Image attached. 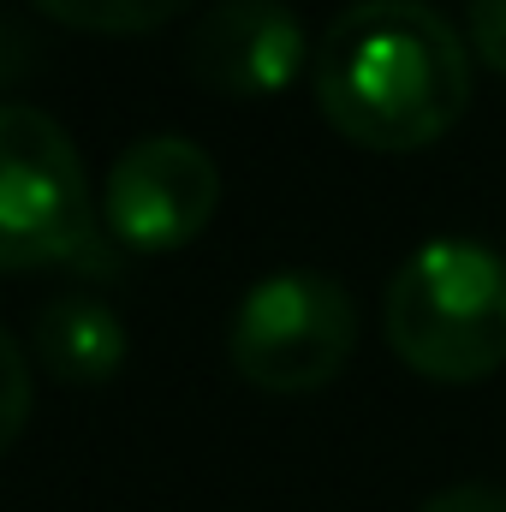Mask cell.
<instances>
[{
    "label": "cell",
    "instance_id": "7c38bea8",
    "mask_svg": "<svg viewBox=\"0 0 506 512\" xmlns=\"http://www.w3.org/2000/svg\"><path fill=\"white\" fill-rule=\"evenodd\" d=\"M417 512H506V489H495V483H453V489L429 495Z\"/></svg>",
    "mask_w": 506,
    "mask_h": 512
},
{
    "label": "cell",
    "instance_id": "8992f818",
    "mask_svg": "<svg viewBox=\"0 0 506 512\" xmlns=\"http://www.w3.org/2000/svg\"><path fill=\"white\" fill-rule=\"evenodd\" d=\"M185 66L221 96H274L310 66V42L286 0H215L185 36Z\"/></svg>",
    "mask_w": 506,
    "mask_h": 512
},
{
    "label": "cell",
    "instance_id": "8fae6325",
    "mask_svg": "<svg viewBox=\"0 0 506 512\" xmlns=\"http://www.w3.org/2000/svg\"><path fill=\"white\" fill-rule=\"evenodd\" d=\"M36 54H42L36 30H24V18H18V12H0V84L24 78V72L36 66Z\"/></svg>",
    "mask_w": 506,
    "mask_h": 512
},
{
    "label": "cell",
    "instance_id": "3957f363",
    "mask_svg": "<svg viewBox=\"0 0 506 512\" xmlns=\"http://www.w3.org/2000/svg\"><path fill=\"white\" fill-rule=\"evenodd\" d=\"M42 262L90 274L120 268L72 131L30 102H0V268Z\"/></svg>",
    "mask_w": 506,
    "mask_h": 512
},
{
    "label": "cell",
    "instance_id": "ba28073f",
    "mask_svg": "<svg viewBox=\"0 0 506 512\" xmlns=\"http://www.w3.org/2000/svg\"><path fill=\"white\" fill-rule=\"evenodd\" d=\"M36 6H42L48 18H60V24L126 36V30H155V24H167V18L185 12L191 0H36Z\"/></svg>",
    "mask_w": 506,
    "mask_h": 512
},
{
    "label": "cell",
    "instance_id": "52a82bcc",
    "mask_svg": "<svg viewBox=\"0 0 506 512\" xmlns=\"http://www.w3.org/2000/svg\"><path fill=\"white\" fill-rule=\"evenodd\" d=\"M36 358L60 376V382H102L126 364V322L114 304L90 298V292H54L42 310H36Z\"/></svg>",
    "mask_w": 506,
    "mask_h": 512
},
{
    "label": "cell",
    "instance_id": "30bf717a",
    "mask_svg": "<svg viewBox=\"0 0 506 512\" xmlns=\"http://www.w3.org/2000/svg\"><path fill=\"white\" fill-rule=\"evenodd\" d=\"M471 48L489 72L506 78V0H471Z\"/></svg>",
    "mask_w": 506,
    "mask_h": 512
},
{
    "label": "cell",
    "instance_id": "7a4b0ae2",
    "mask_svg": "<svg viewBox=\"0 0 506 512\" xmlns=\"http://www.w3.org/2000/svg\"><path fill=\"white\" fill-rule=\"evenodd\" d=\"M387 346L429 382H483L506 364V256L477 239H429L381 298Z\"/></svg>",
    "mask_w": 506,
    "mask_h": 512
},
{
    "label": "cell",
    "instance_id": "9c48e42d",
    "mask_svg": "<svg viewBox=\"0 0 506 512\" xmlns=\"http://www.w3.org/2000/svg\"><path fill=\"white\" fill-rule=\"evenodd\" d=\"M24 423H30V358H24V346L0 328V453L18 441Z\"/></svg>",
    "mask_w": 506,
    "mask_h": 512
},
{
    "label": "cell",
    "instance_id": "5b68a950",
    "mask_svg": "<svg viewBox=\"0 0 506 512\" xmlns=\"http://www.w3.org/2000/svg\"><path fill=\"white\" fill-rule=\"evenodd\" d=\"M221 209V167L197 137L149 131L126 143L102 185V227L126 251H179Z\"/></svg>",
    "mask_w": 506,
    "mask_h": 512
},
{
    "label": "cell",
    "instance_id": "277c9868",
    "mask_svg": "<svg viewBox=\"0 0 506 512\" xmlns=\"http://www.w3.org/2000/svg\"><path fill=\"white\" fill-rule=\"evenodd\" d=\"M358 346V304L334 274L280 268L262 274L233 310L227 352L239 376L262 393H316Z\"/></svg>",
    "mask_w": 506,
    "mask_h": 512
},
{
    "label": "cell",
    "instance_id": "6da1fadb",
    "mask_svg": "<svg viewBox=\"0 0 506 512\" xmlns=\"http://www.w3.org/2000/svg\"><path fill=\"white\" fill-rule=\"evenodd\" d=\"M328 126L358 149L411 155L471 108V48L423 0H352L310 60Z\"/></svg>",
    "mask_w": 506,
    "mask_h": 512
}]
</instances>
